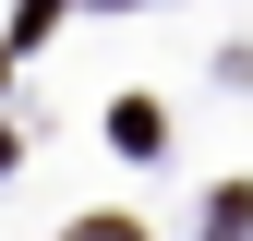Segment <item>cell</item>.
Listing matches in <instances>:
<instances>
[{"instance_id": "obj_2", "label": "cell", "mask_w": 253, "mask_h": 241, "mask_svg": "<svg viewBox=\"0 0 253 241\" xmlns=\"http://www.w3.org/2000/svg\"><path fill=\"white\" fill-rule=\"evenodd\" d=\"M48 12H60V0H24V12H12V48H37V37H48Z\"/></svg>"}, {"instance_id": "obj_3", "label": "cell", "mask_w": 253, "mask_h": 241, "mask_svg": "<svg viewBox=\"0 0 253 241\" xmlns=\"http://www.w3.org/2000/svg\"><path fill=\"white\" fill-rule=\"evenodd\" d=\"M73 241H145L133 217H73Z\"/></svg>"}, {"instance_id": "obj_1", "label": "cell", "mask_w": 253, "mask_h": 241, "mask_svg": "<svg viewBox=\"0 0 253 241\" xmlns=\"http://www.w3.org/2000/svg\"><path fill=\"white\" fill-rule=\"evenodd\" d=\"M109 145H121V157H157V145H169V133H157V97H121L109 109Z\"/></svg>"}]
</instances>
